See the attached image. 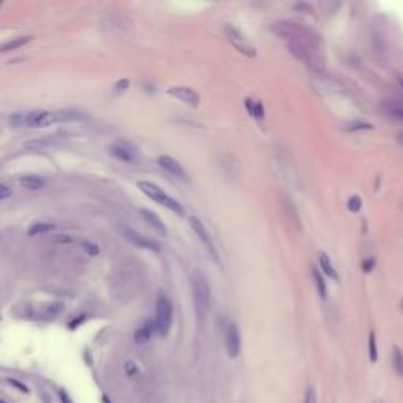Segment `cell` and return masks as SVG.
<instances>
[{"mask_svg":"<svg viewBox=\"0 0 403 403\" xmlns=\"http://www.w3.org/2000/svg\"><path fill=\"white\" fill-rule=\"evenodd\" d=\"M168 95L173 98L180 100L183 104H186L189 107H197L200 104V96L196 90H192L191 87H172L168 88Z\"/></svg>","mask_w":403,"mask_h":403,"instance_id":"cell-9","label":"cell"},{"mask_svg":"<svg viewBox=\"0 0 403 403\" xmlns=\"http://www.w3.org/2000/svg\"><path fill=\"white\" fill-rule=\"evenodd\" d=\"M320 267H321V269L325 271V274H326L328 277H331V279L337 280V272H336V269L333 268L331 259H329V257H328L326 254H321V255H320Z\"/></svg>","mask_w":403,"mask_h":403,"instance_id":"cell-16","label":"cell"},{"mask_svg":"<svg viewBox=\"0 0 403 403\" xmlns=\"http://www.w3.org/2000/svg\"><path fill=\"white\" fill-rule=\"evenodd\" d=\"M55 142L54 137H39V139H34V140H30L27 142L24 147L26 148H32V150H39V148H44V147H49V145H52Z\"/></svg>","mask_w":403,"mask_h":403,"instance_id":"cell-17","label":"cell"},{"mask_svg":"<svg viewBox=\"0 0 403 403\" xmlns=\"http://www.w3.org/2000/svg\"><path fill=\"white\" fill-rule=\"evenodd\" d=\"M137 188H139L145 196L150 197L153 202H156V203L166 206L167 209H170L172 213L178 214V216H183L184 214V209L183 206L180 205V202H176L173 197H170L161 189L159 186H156L155 183H150V181H139L137 183Z\"/></svg>","mask_w":403,"mask_h":403,"instance_id":"cell-2","label":"cell"},{"mask_svg":"<svg viewBox=\"0 0 403 403\" xmlns=\"http://www.w3.org/2000/svg\"><path fill=\"white\" fill-rule=\"evenodd\" d=\"M128 87H130V80H128V79H122V80H118V82H117L115 90L117 92H125V90H128Z\"/></svg>","mask_w":403,"mask_h":403,"instance_id":"cell-28","label":"cell"},{"mask_svg":"<svg viewBox=\"0 0 403 403\" xmlns=\"http://www.w3.org/2000/svg\"><path fill=\"white\" fill-rule=\"evenodd\" d=\"M173 321V305L172 301L166 295L161 293L156 300V315H155V328L156 334L164 337L168 334Z\"/></svg>","mask_w":403,"mask_h":403,"instance_id":"cell-4","label":"cell"},{"mask_svg":"<svg viewBox=\"0 0 403 403\" xmlns=\"http://www.w3.org/2000/svg\"><path fill=\"white\" fill-rule=\"evenodd\" d=\"M391 112L396 117H399V118H403V106H392L391 107Z\"/></svg>","mask_w":403,"mask_h":403,"instance_id":"cell-29","label":"cell"},{"mask_svg":"<svg viewBox=\"0 0 403 403\" xmlns=\"http://www.w3.org/2000/svg\"><path fill=\"white\" fill-rule=\"evenodd\" d=\"M392 369L400 378H403V353L399 346L392 348Z\"/></svg>","mask_w":403,"mask_h":403,"instance_id":"cell-15","label":"cell"},{"mask_svg":"<svg viewBox=\"0 0 403 403\" xmlns=\"http://www.w3.org/2000/svg\"><path fill=\"white\" fill-rule=\"evenodd\" d=\"M19 184L27 191H38L44 186V180L39 175H24L19 178Z\"/></svg>","mask_w":403,"mask_h":403,"instance_id":"cell-13","label":"cell"},{"mask_svg":"<svg viewBox=\"0 0 403 403\" xmlns=\"http://www.w3.org/2000/svg\"><path fill=\"white\" fill-rule=\"evenodd\" d=\"M272 30L285 39L288 51L307 67H318L321 63L318 39L310 30L295 22H279Z\"/></svg>","mask_w":403,"mask_h":403,"instance_id":"cell-1","label":"cell"},{"mask_svg":"<svg viewBox=\"0 0 403 403\" xmlns=\"http://www.w3.org/2000/svg\"><path fill=\"white\" fill-rule=\"evenodd\" d=\"M52 243H59V244H69L72 243V238L69 235H54L51 236Z\"/></svg>","mask_w":403,"mask_h":403,"instance_id":"cell-24","label":"cell"},{"mask_svg":"<svg viewBox=\"0 0 403 403\" xmlns=\"http://www.w3.org/2000/svg\"><path fill=\"white\" fill-rule=\"evenodd\" d=\"M312 276H313V282H315V287H317V292L320 295L321 300H326V284H325V279L321 277V274L318 269L313 268L312 269Z\"/></svg>","mask_w":403,"mask_h":403,"instance_id":"cell-20","label":"cell"},{"mask_svg":"<svg viewBox=\"0 0 403 403\" xmlns=\"http://www.w3.org/2000/svg\"><path fill=\"white\" fill-rule=\"evenodd\" d=\"M24 122L30 128H46L54 123H59V115L57 112L38 109V110L29 112V114L24 117Z\"/></svg>","mask_w":403,"mask_h":403,"instance_id":"cell-6","label":"cell"},{"mask_svg":"<svg viewBox=\"0 0 403 403\" xmlns=\"http://www.w3.org/2000/svg\"><path fill=\"white\" fill-rule=\"evenodd\" d=\"M158 164L163 167L167 173L176 176V178H181V180L186 178V173H184L181 164L176 159H173L170 156H159L158 158Z\"/></svg>","mask_w":403,"mask_h":403,"instance_id":"cell-11","label":"cell"},{"mask_svg":"<svg viewBox=\"0 0 403 403\" xmlns=\"http://www.w3.org/2000/svg\"><path fill=\"white\" fill-rule=\"evenodd\" d=\"M115 230L120 236L123 239H126L128 243H131L133 246L135 247H140V249H147V251H151V252H159V244L155 243L153 239L143 236L142 233L135 232L134 229L128 227V225H123V224H117L115 225Z\"/></svg>","mask_w":403,"mask_h":403,"instance_id":"cell-5","label":"cell"},{"mask_svg":"<svg viewBox=\"0 0 403 403\" xmlns=\"http://www.w3.org/2000/svg\"><path fill=\"white\" fill-rule=\"evenodd\" d=\"M362 268H364V271H370V269L373 268V260H367V262H364V267H362Z\"/></svg>","mask_w":403,"mask_h":403,"instance_id":"cell-31","label":"cell"},{"mask_svg":"<svg viewBox=\"0 0 403 403\" xmlns=\"http://www.w3.org/2000/svg\"><path fill=\"white\" fill-rule=\"evenodd\" d=\"M353 130H372V126L367 123H356L354 126L348 128V131H353Z\"/></svg>","mask_w":403,"mask_h":403,"instance_id":"cell-30","label":"cell"},{"mask_svg":"<svg viewBox=\"0 0 403 403\" xmlns=\"http://www.w3.org/2000/svg\"><path fill=\"white\" fill-rule=\"evenodd\" d=\"M400 85H402V88H403V80H400Z\"/></svg>","mask_w":403,"mask_h":403,"instance_id":"cell-33","label":"cell"},{"mask_svg":"<svg viewBox=\"0 0 403 403\" xmlns=\"http://www.w3.org/2000/svg\"><path fill=\"white\" fill-rule=\"evenodd\" d=\"M55 229L54 224H47V222H38V224H34L30 225L29 229V235L34 236V235H41V233H49Z\"/></svg>","mask_w":403,"mask_h":403,"instance_id":"cell-18","label":"cell"},{"mask_svg":"<svg viewBox=\"0 0 403 403\" xmlns=\"http://www.w3.org/2000/svg\"><path fill=\"white\" fill-rule=\"evenodd\" d=\"M224 345H225V351H227L229 358L235 359V358L239 356V353H241V334H239L235 323H229L227 326H225Z\"/></svg>","mask_w":403,"mask_h":403,"instance_id":"cell-7","label":"cell"},{"mask_svg":"<svg viewBox=\"0 0 403 403\" xmlns=\"http://www.w3.org/2000/svg\"><path fill=\"white\" fill-rule=\"evenodd\" d=\"M153 333H156L155 321H147L142 328H139L135 331V342H147L148 338L153 336Z\"/></svg>","mask_w":403,"mask_h":403,"instance_id":"cell-14","label":"cell"},{"mask_svg":"<svg viewBox=\"0 0 403 403\" xmlns=\"http://www.w3.org/2000/svg\"><path fill=\"white\" fill-rule=\"evenodd\" d=\"M32 39V36H21V38H16V39H11V41H6L2 44V52H8V51H14V49H18V47L24 46L26 43H29Z\"/></svg>","mask_w":403,"mask_h":403,"instance_id":"cell-19","label":"cell"},{"mask_svg":"<svg viewBox=\"0 0 403 403\" xmlns=\"http://www.w3.org/2000/svg\"><path fill=\"white\" fill-rule=\"evenodd\" d=\"M189 224H191V229L194 230V233L200 238L202 243H203V244L206 246V249L209 251V254L213 255V259H216L217 262H219V259H217L216 247H214V244H213V239H211V236H209V233H208L206 227L203 225V222H202V221L199 219V217L191 216V217H189Z\"/></svg>","mask_w":403,"mask_h":403,"instance_id":"cell-8","label":"cell"},{"mask_svg":"<svg viewBox=\"0 0 403 403\" xmlns=\"http://www.w3.org/2000/svg\"><path fill=\"white\" fill-rule=\"evenodd\" d=\"M302 403H317V391L315 388H309L307 392L304 396V402Z\"/></svg>","mask_w":403,"mask_h":403,"instance_id":"cell-25","label":"cell"},{"mask_svg":"<svg viewBox=\"0 0 403 403\" xmlns=\"http://www.w3.org/2000/svg\"><path fill=\"white\" fill-rule=\"evenodd\" d=\"M10 196H11L10 188H8L5 183H2V184H0V200H6Z\"/></svg>","mask_w":403,"mask_h":403,"instance_id":"cell-27","label":"cell"},{"mask_svg":"<svg viewBox=\"0 0 403 403\" xmlns=\"http://www.w3.org/2000/svg\"><path fill=\"white\" fill-rule=\"evenodd\" d=\"M192 301H194V309L199 317H205L211 302V290L209 284L202 274H196L192 279Z\"/></svg>","mask_w":403,"mask_h":403,"instance_id":"cell-3","label":"cell"},{"mask_svg":"<svg viewBox=\"0 0 403 403\" xmlns=\"http://www.w3.org/2000/svg\"><path fill=\"white\" fill-rule=\"evenodd\" d=\"M373 403H384V402H383V400H375Z\"/></svg>","mask_w":403,"mask_h":403,"instance_id":"cell-32","label":"cell"},{"mask_svg":"<svg viewBox=\"0 0 403 403\" xmlns=\"http://www.w3.org/2000/svg\"><path fill=\"white\" fill-rule=\"evenodd\" d=\"M369 358L372 362L378 361V348H376V337L375 333H370L369 336Z\"/></svg>","mask_w":403,"mask_h":403,"instance_id":"cell-22","label":"cell"},{"mask_svg":"<svg viewBox=\"0 0 403 403\" xmlns=\"http://www.w3.org/2000/svg\"><path fill=\"white\" fill-rule=\"evenodd\" d=\"M139 213H140V217H142V219H143L145 222H147L153 230L158 232L159 235H164V236H166V233H167L166 225H164L163 221H161V217H159L156 213H153L151 209H147V208H140V209H139Z\"/></svg>","mask_w":403,"mask_h":403,"instance_id":"cell-12","label":"cell"},{"mask_svg":"<svg viewBox=\"0 0 403 403\" xmlns=\"http://www.w3.org/2000/svg\"><path fill=\"white\" fill-rule=\"evenodd\" d=\"M246 106L251 112V115L255 117L257 120H262L263 118V107H262V102L260 101H255V100H251L247 98L246 100Z\"/></svg>","mask_w":403,"mask_h":403,"instance_id":"cell-21","label":"cell"},{"mask_svg":"<svg viewBox=\"0 0 403 403\" xmlns=\"http://www.w3.org/2000/svg\"><path fill=\"white\" fill-rule=\"evenodd\" d=\"M82 247L87 251V254H90V255H98V254H100L98 246L92 244L90 241H82Z\"/></svg>","mask_w":403,"mask_h":403,"instance_id":"cell-26","label":"cell"},{"mask_svg":"<svg viewBox=\"0 0 403 403\" xmlns=\"http://www.w3.org/2000/svg\"><path fill=\"white\" fill-rule=\"evenodd\" d=\"M361 206H362V202H361V199L358 196L350 197V200H348V209H350V211L358 213L361 209Z\"/></svg>","mask_w":403,"mask_h":403,"instance_id":"cell-23","label":"cell"},{"mask_svg":"<svg viewBox=\"0 0 403 403\" xmlns=\"http://www.w3.org/2000/svg\"><path fill=\"white\" fill-rule=\"evenodd\" d=\"M109 155L114 156L118 161H122V163H126V164H131V163H135V161H137L135 150L131 147V145L123 143V142L112 143L109 147Z\"/></svg>","mask_w":403,"mask_h":403,"instance_id":"cell-10","label":"cell"}]
</instances>
